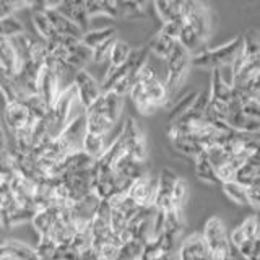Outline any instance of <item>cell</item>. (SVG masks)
Here are the masks:
<instances>
[{
    "label": "cell",
    "mask_w": 260,
    "mask_h": 260,
    "mask_svg": "<svg viewBox=\"0 0 260 260\" xmlns=\"http://www.w3.org/2000/svg\"><path fill=\"white\" fill-rule=\"evenodd\" d=\"M221 187H223V192L228 195V199H231L234 203H238V205H249L247 187L238 184L236 181L224 182V184H221Z\"/></svg>",
    "instance_id": "obj_29"
},
{
    "label": "cell",
    "mask_w": 260,
    "mask_h": 260,
    "mask_svg": "<svg viewBox=\"0 0 260 260\" xmlns=\"http://www.w3.org/2000/svg\"><path fill=\"white\" fill-rule=\"evenodd\" d=\"M62 91H63V86L60 83V78L57 75V72L44 63V67L41 69L39 78H38V91H36L38 96L46 103L47 108H51Z\"/></svg>",
    "instance_id": "obj_8"
},
{
    "label": "cell",
    "mask_w": 260,
    "mask_h": 260,
    "mask_svg": "<svg viewBox=\"0 0 260 260\" xmlns=\"http://www.w3.org/2000/svg\"><path fill=\"white\" fill-rule=\"evenodd\" d=\"M120 138H122V143H124V150L128 156L143 162L146 158V143H145V137L142 134V130L134 117H128L124 124H122Z\"/></svg>",
    "instance_id": "obj_5"
},
{
    "label": "cell",
    "mask_w": 260,
    "mask_h": 260,
    "mask_svg": "<svg viewBox=\"0 0 260 260\" xmlns=\"http://www.w3.org/2000/svg\"><path fill=\"white\" fill-rule=\"evenodd\" d=\"M193 165H195V174H197L200 181L207 182V184H219L216 173H215V168L211 166V162L208 161V158L205 156L203 151L193 159Z\"/></svg>",
    "instance_id": "obj_24"
},
{
    "label": "cell",
    "mask_w": 260,
    "mask_h": 260,
    "mask_svg": "<svg viewBox=\"0 0 260 260\" xmlns=\"http://www.w3.org/2000/svg\"><path fill=\"white\" fill-rule=\"evenodd\" d=\"M10 192L13 195L15 202L23 208H32L36 210L35 205V195H36V184L31 182L29 179L23 177L21 174H13L8 181Z\"/></svg>",
    "instance_id": "obj_11"
},
{
    "label": "cell",
    "mask_w": 260,
    "mask_h": 260,
    "mask_svg": "<svg viewBox=\"0 0 260 260\" xmlns=\"http://www.w3.org/2000/svg\"><path fill=\"white\" fill-rule=\"evenodd\" d=\"M44 12L47 15V18L51 20L54 29L57 31V35L81 39V36H83V29H81L75 21L67 18V16L60 13L59 10H44Z\"/></svg>",
    "instance_id": "obj_15"
},
{
    "label": "cell",
    "mask_w": 260,
    "mask_h": 260,
    "mask_svg": "<svg viewBox=\"0 0 260 260\" xmlns=\"http://www.w3.org/2000/svg\"><path fill=\"white\" fill-rule=\"evenodd\" d=\"M184 230L181 208H171L162 213V233L177 239Z\"/></svg>",
    "instance_id": "obj_20"
},
{
    "label": "cell",
    "mask_w": 260,
    "mask_h": 260,
    "mask_svg": "<svg viewBox=\"0 0 260 260\" xmlns=\"http://www.w3.org/2000/svg\"><path fill=\"white\" fill-rule=\"evenodd\" d=\"M177 41H179V43H181L190 54H195V52L200 54V47H202V44H203V39L199 38V35L189 26V24H184V26L181 28V32H179Z\"/></svg>",
    "instance_id": "obj_27"
},
{
    "label": "cell",
    "mask_w": 260,
    "mask_h": 260,
    "mask_svg": "<svg viewBox=\"0 0 260 260\" xmlns=\"http://www.w3.org/2000/svg\"><path fill=\"white\" fill-rule=\"evenodd\" d=\"M234 181L244 187H252V185L260 184V166L246 159L238 169V173H236Z\"/></svg>",
    "instance_id": "obj_21"
},
{
    "label": "cell",
    "mask_w": 260,
    "mask_h": 260,
    "mask_svg": "<svg viewBox=\"0 0 260 260\" xmlns=\"http://www.w3.org/2000/svg\"><path fill=\"white\" fill-rule=\"evenodd\" d=\"M247 199L250 207L260 210V184L247 187Z\"/></svg>",
    "instance_id": "obj_36"
},
{
    "label": "cell",
    "mask_w": 260,
    "mask_h": 260,
    "mask_svg": "<svg viewBox=\"0 0 260 260\" xmlns=\"http://www.w3.org/2000/svg\"><path fill=\"white\" fill-rule=\"evenodd\" d=\"M156 187H158V176L143 173L140 177H137L130 184L127 190V197L140 208L153 207L154 197H156Z\"/></svg>",
    "instance_id": "obj_6"
},
{
    "label": "cell",
    "mask_w": 260,
    "mask_h": 260,
    "mask_svg": "<svg viewBox=\"0 0 260 260\" xmlns=\"http://www.w3.org/2000/svg\"><path fill=\"white\" fill-rule=\"evenodd\" d=\"M168 260H176V255H174V257H171V258H168Z\"/></svg>",
    "instance_id": "obj_38"
},
{
    "label": "cell",
    "mask_w": 260,
    "mask_h": 260,
    "mask_svg": "<svg viewBox=\"0 0 260 260\" xmlns=\"http://www.w3.org/2000/svg\"><path fill=\"white\" fill-rule=\"evenodd\" d=\"M241 47H242V38L239 36L230 41V43L224 46L195 54L190 59V65L199 69H210V70L230 67L233 60L236 59V55H238V52L241 51Z\"/></svg>",
    "instance_id": "obj_2"
},
{
    "label": "cell",
    "mask_w": 260,
    "mask_h": 260,
    "mask_svg": "<svg viewBox=\"0 0 260 260\" xmlns=\"http://www.w3.org/2000/svg\"><path fill=\"white\" fill-rule=\"evenodd\" d=\"M258 236H260V219L257 216H249L230 234V241H231V246L236 249L244 241L255 239Z\"/></svg>",
    "instance_id": "obj_16"
},
{
    "label": "cell",
    "mask_w": 260,
    "mask_h": 260,
    "mask_svg": "<svg viewBox=\"0 0 260 260\" xmlns=\"http://www.w3.org/2000/svg\"><path fill=\"white\" fill-rule=\"evenodd\" d=\"M41 260H55L57 244L47 238H39L38 246L35 247Z\"/></svg>",
    "instance_id": "obj_32"
},
{
    "label": "cell",
    "mask_w": 260,
    "mask_h": 260,
    "mask_svg": "<svg viewBox=\"0 0 260 260\" xmlns=\"http://www.w3.org/2000/svg\"><path fill=\"white\" fill-rule=\"evenodd\" d=\"M179 179V176L174 173L173 169L165 168L158 174V187H156V197L153 202V208L156 211H168L171 208H174L173 205V189L174 184Z\"/></svg>",
    "instance_id": "obj_9"
},
{
    "label": "cell",
    "mask_w": 260,
    "mask_h": 260,
    "mask_svg": "<svg viewBox=\"0 0 260 260\" xmlns=\"http://www.w3.org/2000/svg\"><path fill=\"white\" fill-rule=\"evenodd\" d=\"M130 52H132V47H130L125 41L116 39V43L112 44L111 54H109V62H108L109 67H120V65H124L128 60Z\"/></svg>",
    "instance_id": "obj_28"
},
{
    "label": "cell",
    "mask_w": 260,
    "mask_h": 260,
    "mask_svg": "<svg viewBox=\"0 0 260 260\" xmlns=\"http://www.w3.org/2000/svg\"><path fill=\"white\" fill-rule=\"evenodd\" d=\"M21 67V57L12 38L0 36V69L8 77H15Z\"/></svg>",
    "instance_id": "obj_14"
},
{
    "label": "cell",
    "mask_w": 260,
    "mask_h": 260,
    "mask_svg": "<svg viewBox=\"0 0 260 260\" xmlns=\"http://www.w3.org/2000/svg\"><path fill=\"white\" fill-rule=\"evenodd\" d=\"M176 43H177L176 39L169 38V36L165 35V32H161V31H159L158 35L150 41V44L146 46V47H148L150 54L159 57L161 60H165L166 57L169 55V52L173 51V47H174Z\"/></svg>",
    "instance_id": "obj_23"
},
{
    "label": "cell",
    "mask_w": 260,
    "mask_h": 260,
    "mask_svg": "<svg viewBox=\"0 0 260 260\" xmlns=\"http://www.w3.org/2000/svg\"><path fill=\"white\" fill-rule=\"evenodd\" d=\"M197 98V93L195 91H192V93H189V94H185L182 100H179V103L174 106L173 109H171V112H169V120L171 122H174L176 119H179L182 116V114L190 108V104L193 103V100Z\"/></svg>",
    "instance_id": "obj_33"
},
{
    "label": "cell",
    "mask_w": 260,
    "mask_h": 260,
    "mask_svg": "<svg viewBox=\"0 0 260 260\" xmlns=\"http://www.w3.org/2000/svg\"><path fill=\"white\" fill-rule=\"evenodd\" d=\"M168 135H169V140H171V143H173L174 148L179 153L185 154V156L195 159L203 151V148L199 145V142L195 140L193 137H190V135L176 134V132H169Z\"/></svg>",
    "instance_id": "obj_17"
},
{
    "label": "cell",
    "mask_w": 260,
    "mask_h": 260,
    "mask_svg": "<svg viewBox=\"0 0 260 260\" xmlns=\"http://www.w3.org/2000/svg\"><path fill=\"white\" fill-rule=\"evenodd\" d=\"M202 238L210 249L213 260H233L234 247L231 246L230 234H228L224 223L218 216H211L205 223Z\"/></svg>",
    "instance_id": "obj_1"
},
{
    "label": "cell",
    "mask_w": 260,
    "mask_h": 260,
    "mask_svg": "<svg viewBox=\"0 0 260 260\" xmlns=\"http://www.w3.org/2000/svg\"><path fill=\"white\" fill-rule=\"evenodd\" d=\"M32 24H35L36 35L41 39H44L46 43L57 36V31L54 29L51 20L47 18L46 12H32Z\"/></svg>",
    "instance_id": "obj_26"
},
{
    "label": "cell",
    "mask_w": 260,
    "mask_h": 260,
    "mask_svg": "<svg viewBox=\"0 0 260 260\" xmlns=\"http://www.w3.org/2000/svg\"><path fill=\"white\" fill-rule=\"evenodd\" d=\"M59 213H60V208H44V210L36 211V215L31 219V223L35 226L39 238H47V234L51 233Z\"/></svg>",
    "instance_id": "obj_18"
},
{
    "label": "cell",
    "mask_w": 260,
    "mask_h": 260,
    "mask_svg": "<svg viewBox=\"0 0 260 260\" xmlns=\"http://www.w3.org/2000/svg\"><path fill=\"white\" fill-rule=\"evenodd\" d=\"M0 260H41L35 247L28 244L15 241V239H2L0 241Z\"/></svg>",
    "instance_id": "obj_13"
},
{
    "label": "cell",
    "mask_w": 260,
    "mask_h": 260,
    "mask_svg": "<svg viewBox=\"0 0 260 260\" xmlns=\"http://www.w3.org/2000/svg\"><path fill=\"white\" fill-rule=\"evenodd\" d=\"M116 36V28L112 26H106V28H100V29H91L88 32H83L81 36V43H83L89 51H93L94 47L104 44L106 41H109Z\"/></svg>",
    "instance_id": "obj_22"
},
{
    "label": "cell",
    "mask_w": 260,
    "mask_h": 260,
    "mask_svg": "<svg viewBox=\"0 0 260 260\" xmlns=\"http://www.w3.org/2000/svg\"><path fill=\"white\" fill-rule=\"evenodd\" d=\"M13 174H16V168L10 150H0V177L10 179Z\"/></svg>",
    "instance_id": "obj_31"
},
{
    "label": "cell",
    "mask_w": 260,
    "mask_h": 260,
    "mask_svg": "<svg viewBox=\"0 0 260 260\" xmlns=\"http://www.w3.org/2000/svg\"><path fill=\"white\" fill-rule=\"evenodd\" d=\"M185 199H187V182L182 177H179L174 184V189H173V205H174V208H181L182 203L185 202Z\"/></svg>",
    "instance_id": "obj_35"
},
{
    "label": "cell",
    "mask_w": 260,
    "mask_h": 260,
    "mask_svg": "<svg viewBox=\"0 0 260 260\" xmlns=\"http://www.w3.org/2000/svg\"><path fill=\"white\" fill-rule=\"evenodd\" d=\"M117 38H112L109 41H106L104 44L94 47L91 51V60L94 63H104V62H109V54H111V49H112V44L116 43Z\"/></svg>",
    "instance_id": "obj_34"
},
{
    "label": "cell",
    "mask_w": 260,
    "mask_h": 260,
    "mask_svg": "<svg viewBox=\"0 0 260 260\" xmlns=\"http://www.w3.org/2000/svg\"><path fill=\"white\" fill-rule=\"evenodd\" d=\"M72 85H73V88H75L78 103L81 104V108L83 109H88L103 93L101 85L98 83V81L93 78L91 73L86 72L85 69L75 73Z\"/></svg>",
    "instance_id": "obj_7"
},
{
    "label": "cell",
    "mask_w": 260,
    "mask_h": 260,
    "mask_svg": "<svg viewBox=\"0 0 260 260\" xmlns=\"http://www.w3.org/2000/svg\"><path fill=\"white\" fill-rule=\"evenodd\" d=\"M257 151H260V140H257Z\"/></svg>",
    "instance_id": "obj_37"
},
{
    "label": "cell",
    "mask_w": 260,
    "mask_h": 260,
    "mask_svg": "<svg viewBox=\"0 0 260 260\" xmlns=\"http://www.w3.org/2000/svg\"><path fill=\"white\" fill-rule=\"evenodd\" d=\"M101 199L98 197L94 192L85 195L77 202H72L69 211L70 216L73 219V224L77 228V233H88L89 226H91V221L98 211V207H100Z\"/></svg>",
    "instance_id": "obj_4"
},
{
    "label": "cell",
    "mask_w": 260,
    "mask_h": 260,
    "mask_svg": "<svg viewBox=\"0 0 260 260\" xmlns=\"http://www.w3.org/2000/svg\"><path fill=\"white\" fill-rule=\"evenodd\" d=\"M176 260H213L210 249L203 241L202 234H192L185 238L177 249Z\"/></svg>",
    "instance_id": "obj_12"
},
{
    "label": "cell",
    "mask_w": 260,
    "mask_h": 260,
    "mask_svg": "<svg viewBox=\"0 0 260 260\" xmlns=\"http://www.w3.org/2000/svg\"><path fill=\"white\" fill-rule=\"evenodd\" d=\"M210 100L215 101H221V103H230L231 96H233V86H230L223 80L219 70H213V75H211V86H210Z\"/></svg>",
    "instance_id": "obj_19"
},
{
    "label": "cell",
    "mask_w": 260,
    "mask_h": 260,
    "mask_svg": "<svg viewBox=\"0 0 260 260\" xmlns=\"http://www.w3.org/2000/svg\"><path fill=\"white\" fill-rule=\"evenodd\" d=\"M154 8H156V12L159 13V16L165 23L176 21L179 24H182V26L185 24L184 16L177 12L174 0H154Z\"/></svg>",
    "instance_id": "obj_25"
},
{
    "label": "cell",
    "mask_w": 260,
    "mask_h": 260,
    "mask_svg": "<svg viewBox=\"0 0 260 260\" xmlns=\"http://www.w3.org/2000/svg\"><path fill=\"white\" fill-rule=\"evenodd\" d=\"M24 32L23 24L15 15H8L0 18V36L2 38H13Z\"/></svg>",
    "instance_id": "obj_30"
},
{
    "label": "cell",
    "mask_w": 260,
    "mask_h": 260,
    "mask_svg": "<svg viewBox=\"0 0 260 260\" xmlns=\"http://www.w3.org/2000/svg\"><path fill=\"white\" fill-rule=\"evenodd\" d=\"M62 179L63 185L67 187L70 202H77L85 195L93 192V177L91 169L75 171V173H67L63 176H59Z\"/></svg>",
    "instance_id": "obj_10"
},
{
    "label": "cell",
    "mask_w": 260,
    "mask_h": 260,
    "mask_svg": "<svg viewBox=\"0 0 260 260\" xmlns=\"http://www.w3.org/2000/svg\"><path fill=\"white\" fill-rule=\"evenodd\" d=\"M190 59H192L190 52L177 41L173 47V51H171L169 55L165 59V65H166L165 85H166L169 96L174 94L177 89L181 88L185 73L190 67Z\"/></svg>",
    "instance_id": "obj_3"
}]
</instances>
